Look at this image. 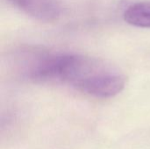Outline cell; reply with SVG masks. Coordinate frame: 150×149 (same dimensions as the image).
I'll return each instance as SVG.
<instances>
[{
  "label": "cell",
  "mask_w": 150,
  "mask_h": 149,
  "mask_svg": "<svg viewBox=\"0 0 150 149\" xmlns=\"http://www.w3.org/2000/svg\"><path fill=\"white\" fill-rule=\"evenodd\" d=\"M26 76L35 82L58 83L99 98L112 97L126 86V77L100 60L72 53L32 52Z\"/></svg>",
  "instance_id": "cell-1"
},
{
  "label": "cell",
  "mask_w": 150,
  "mask_h": 149,
  "mask_svg": "<svg viewBox=\"0 0 150 149\" xmlns=\"http://www.w3.org/2000/svg\"><path fill=\"white\" fill-rule=\"evenodd\" d=\"M29 17L42 22H52L63 11L62 0H7Z\"/></svg>",
  "instance_id": "cell-2"
},
{
  "label": "cell",
  "mask_w": 150,
  "mask_h": 149,
  "mask_svg": "<svg viewBox=\"0 0 150 149\" xmlns=\"http://www.w3.org/2000/svg\"><path fill=\"white\" fill-rule=\"evenodd\" d=\"M124 20L134 26L150 28V2H137L130 4L123 13Z\"/></svg>",
  "instance_id": "cell-3"
}]
</instances>
